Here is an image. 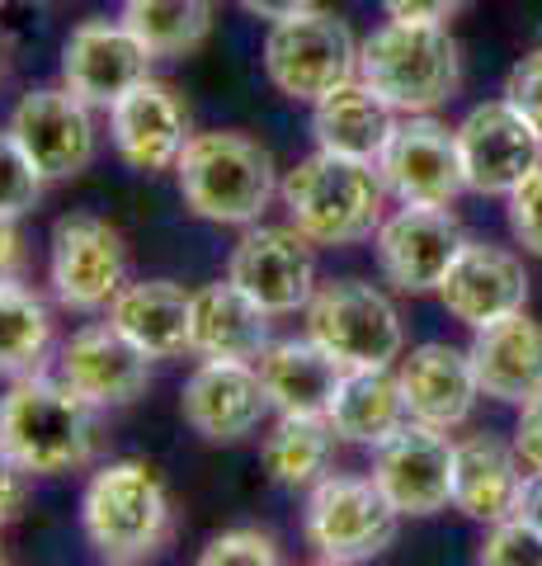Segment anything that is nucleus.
Wrapping results in <instances>:
<instances>
[{"label": "nucleus", "mask_w": 542, "mask_h": 566, "mask_svg": "<svg viewBox=\"0 0 542 566\" xmlns=\"http://www.w3.org/2000/svg\"><path fill=\"white\" fill-rule=\"evenodd\" d=\"M174 524L170 495L147 463H104L81 495V528L85 543L95 547L104 562H147L166 547Z\"/></svg>", "instance_id": "obj_5"}, {"label": "nucleus", "mask_w": 542, "mask_h": 566, "mask_svg": "<svg viewBox=\"0 0 542 566\" xmlns=\"http://www.w3.org/2000/svg\"><path fill=\"white\" fill-rule=\"evenodd\" d=\"M396 505L378 491L373 476L326 472L317 486H307L302 534L317 562L354 566L382 557L396 543Z\"/></svg>", "instance_id": "obj_7"}, {"label": "nucleus", "mask_w": 542, "mask_h": 566, "mask_svg": "<svg viewBox=\"0 0 542 566\" xmlns=\"http://www.w3.org/2000/svg\"><path fill=\"white\" fill-rule=\"evenodd\" d=\"M203 566H274L278 562V543L259 528H226L199 553Z\"/></svg>", "instance_id": "obj_34"}, {"label": "nucleus", "mask_w": 542, "mask_h": 566, "mask_svg": "<svg viewBox=\"0 0 542 566\" xmlns=\"http://www.w3.org/2000/svg\"><path fill=\"white\" fill-rule=\"evenodd\" d=\"M336 439L340 434L330 430L326 416H278L274 430L265 434V444H259V463H265L269 482L288 491L317 486L330 468Z\"/></svg>", "instance_id": "obj_29"}, {"label": "nucleus", "mask_w": 542, "mask_h": 566, "mask_svg": "<svg viewBox=\"0 0 542 566\" xmlns=\"http://www.w3.org/2000/svg\"><path fill=\"white\" fill-rule=\"evenodd\" d=\"M278 199L288 208V222L311 245L369 241L387 218V185H382L378 166L321 147L284 175Z\"/></svg>", "instance_id": "obj_2"}, {"label": "nucleus", "mask_w": 542, "mask_h": 566, "mask_svg": "<svg viewBox=\"0 0 542 566\" xmlns=\"http://www.w3.org/2000/svg\"><path fill=\"white\" fill-rule=\"evenodd\" d=\"M0 449L29 476L76 472L99 449V406L47 374H24L0 397Z\"/></svg>", "instance_id": "obj_1"}, {"label": "nucleus", "mask_w": 542, "mask_h": 566, "mask_svg": "<svg viewBox=\"0 0 542 566\" xmlns=\"http://www.w3.org/2000/svg\"><path fill=\"white\" fill-rule=\"evenodd\" d=\"M180 411L189 430L203 434L208 444H236L259 430L274 406L259 382V368L246 359H203L194 374L184 378Z\"/></svg>", "instance_id": "obj_17"}, {"label": "nucleus", "mask_w": 542, "mask_h": 566, "mask_svg": "<svg viewBox=\"0 0 542 566\" xmlns=\"http://www.w3.org/2000/svg\"><path fill=\"white\" fill-rule=\"evenodd\" d=\"M255 368L278 416H326L336 382L344 374L311 335H302V340H269Z\"/></svg>", "instance_id": "obj_26"}, {"label": "nucleus", "mask_w": 542, "mask_h": 566, "mask_svg": "<svg viewBox=\"0 0 542 566\" xmlns=\"http://www.w3.org/2000/svg\"><path fill=\"white\" fill-rule=\"evenodd\" d=\"M519 449L500 444L496 434H467L453 444V510L477 524H500L519 510L523 472Z\"/></svg>", "instance_id": "obj_24"}, {"label": "nucleus", "mask_w": 542, "mask_h": 566, "mask_svg": "<svg viewBox=\"0 0 542 566\" xmlns=\"http://www.w3.org/2000/svg\"><path fill=\"white\" fill-rule=\"evenodd\" d=\"M467 354L481 397L523 406L533 392H542V326L533 316L510 312L491 326H477Z\"/></svg>", "instance_id": "obj_23"}, {"label": "nucleus", "mask_w": 542, "mask_h": 566, "mask_svg": "<svg viewBox=\"0 0 542 566\" xmlns=\"http://www.w3.org/2000/svg\"><path fill=\"white\" fill-rule=\"evenodd\" d=\"M317 0H241V10L246 14H255V20H288V14H302V10H311Z\"/></svg>", "instance_id": "obj_42"}, {"label": "nucleus", "mask_w": 542, "mask_h": 566, "mask_svg": "<svg viewBox=\"0 0 542 566\" xmlns=\"http://www.w3.org/2000/svg\"><path fill=\"white\" fill-rule=\"evenodd\" d=\"M57 378L99 411H114L147 392L151 359L114 322H91L57 349Z\"/></svg>", "instance_id": "obj_18"}, {"label": "nucleus", "mask_w": 542, "mask_h": 566, "mask_svg": "<svg viewBox=\"0 0 542 566\" xmlns=\"http://www.w3.org/2000/svg\"><path fill=\"white\" fill-rule=\"evenodd\" d=\"M392 128H396V114L359 76H349L344 85H336L330 95L311 104V137H317L321 151H336V156H354V161L378 166Z\"/></svg>", "instance_id": "obj_27"}, {"label": "nucleus", "mask_w": 542, "mask_h": 566, "mask_svg": "<svg viewBox=\"0 0 542 566\" xmlns=\"http://www.w3.org/2000/svg\"><path fill=\"white\" fill-rule=\"evenodd\" d=\"M52 354V312L24 283L0 293V378L43 374Z\"/></svg>", "instance_id": "obj_31"}, {"label": "nucleus", "mask_w": 542, "mask_h": 566, "mask_svg": "<svg viewBox=\"0 0 542 566\" xmlns=\"http://www.w3.org/2000/svg\"><path fill=\"white\" fill-rule=\"evenodd\" d=\"M109 137H114V151L124 156V166L156 175L180 161L184 142L194 133H189V109L174 95V85L147 76L109 109Z\"/></svg>", "instance_id": "obj_20"}, {"label": "nucleus", "mask_w": 542, "mask_h": 566, "mask_svg": "<svg viewBox=\"0 0 542 566\" xmlns=\"http://www.w3.org/2000/svg\"><path fill=\"white\" fill-rule=\"evenodd\" d=\"M151 57H184L213 29V0H124L118 10Z\"/></svg>", "instance_id": "obj_30"}, {"label": "nucleus", "mask_w": 542, "mask_h": 566, "mask_svg": "<svg viewBox=\"0 0 542 566\" xmlns=\"http://www.w3.org/2000/svg\"><path fill=\"white\" fill-rule=\"evenodd\" d=\"M458 156L471 193L510 199V193L542 166V133L510 99L477 104L458 123Z\"/></svg>", "instance_id": "obj_11"}, {"label": "nucleus", "mask_w": 542, "mask_h": 566, "mask_svg": "<svg viewBox=\"0 0 542 566\" xmlns=\"http://www.w3.org/2000/svg\"><path fill=\"white\" fill-rule=\"evenodd\" d=\"M226 279L241 293H251L269 316H288L311 303L317 293V255L297 227H246V237L232 245Z\"/></svg>", "instance_id": "obj_13"}, {"label": "nucleus", "mask_w": 542, "mask_h": 566, "mask_svg": "<svg viewBox=\"0 0 542 566\" xmlns=\"http://www.w3.org/2000/svg\"><path fill=\"white\" fill-rule=\"evenodd\" d=\"M387 10V20H434V24H448L467 0H378Z\"/></svg>", "instance_id": "obj_39"}, {"label": "nucleus", "mask_w": 542, "mask_h": 566, "mask_svg": "<svg viewBox=\"0 0 542 566\" xmlns=\"http://www.w3.org/2000/svg\"><path fill=\"white\" fill-rule=\"evenodd\" d=\"M0 6H6V0H0Z\"/></svg>", "instance_id": "obj_44"}, {"label": "nucleus", "mask_w": 542, "mask_h": 566, "mask_svg": "<svg viewBox=\"0 0 542 566\" xmlns=\"http://www.w3.org/2000/svg\"><path fill=\"white\" fill-rule=\"evenodd\" d=\"M20 274H24V237L14 218H0V293L14 289Z\"/></svg>", "instance_id": "obj_40"}, {"label": "nucleus", "mask_w": 542, "mask_h": 566, "mask_svg": "<svg viewBox=\"0 0 542 566\" xmlns=\"http://www.w3.org/2000/svg\"><path fill=\"white\" fill-rule=\"evenodd\" d=\"M514 515L542 534V468H533L529 476H523V491H519V510H514Z\"/></svg>", "instance_id": "obj_41"}, {"label": "nucleus", "mask_w": 542, "mask_h": 566, "mask_svg": "<svg viewBox=\"0 0 542 566\" xmlns=\"http://www.w3.org/2000/svg\"><path fill=\"white\" fill-rule=\"evenodd\" d=\"M514 449L529 468H542V392H533L523 401L519 424H514Z\"/></svg>", "instance_id": "obj_38"}, {"label": "nucleus", "mask_w": 542, "mask_h": 566, "mask_svg": "<svg viewBox=\"0 0 542 566\" xmlns=\"http://www.w3.org/2000/svg\"><path fill=\"white\" fill-rule=\"evenodd\" d=\"M265 76L278 95L317 104L349 76H359V43L349 24L330 10H302L274 20L265 33Z\"/></svg>", "instance_id": "obj_8"}, {"label": "nucleus", "mask_w": 542, "mask_h": 566, "mask_svg": "<svg viewBox=\"0 0 542 566\" xmlns=\"http://www.w3.org/2000/svg\"><path fill=\"white\" fill-rule=\"evenodd\" d=\"M24 501H29V472L0 449V528H10L24 515Z\"/></svg>", "instance_id": "obj_37"}, {"label": "nucleus", "mask_w": 542, "mask_h": 566, "mask_svg": "<svg viewBox=\"0 0 542 566\" xmlns=\"http://www.w3.org/2000/svg\"><path fill=\"white\" fill-rule=\"evenodd\" d=\"M510 232L523 251L542 260V166L510 193Z\"/></svg>", "instance_id": "obj_35"}, {"label": "nucleus", "mask_w": 542, "mask_h": 566, "mask_svg": "<svg viewBox=\"0 0 542 566\" xmlns=\"http://www.w3.org/2000/svg\"><path fill=\"white\" fill-rule=\"evenodd\" d=\"M0 562H6V553H0Z\"/></svg>", "instance_id": "obj_43"}, {"label": "nucleus", "mask_w": 542, "mask_h": 566, "mask_svg": "<svg viewBox=\"0 0 542 566\" xmlns=\"http://www.w3.org/2000/svg\"><path fill=\"white\" fill-rule=\"evenodd\" d=\"M189 303H194V293H184L180 283L137 279L124 283L104 312L147 359H174L189 349Z\"/></svg>", "instance_id": "obj_25"}, {"label": "nucleus", "mask_w": 542, "mask_h": 566, "mask_svg": "<svg viewBox=\"0 0 542 566\" xmlns=\"http://www.w3.org/2000/svg\"><path fill=\"white\" fill-rule=\"evenodd\" d=\"M307 312V335L340 368H392L406 349V331L392 297L363 279L317 283Z\"/></svg>", "instance_id": "obj_6"}, {"label": "nucleus", "mask_w": 542, "mask_h": 566, "mask_svg": "<svg viewBox=\"0 0 542 566\" xmlns=\"http://www.w3.org/2000/svg\"><path fill=\"white\" fill-rule=\"evenodd\" d=\"M359 81L392 114H434L463 85L458 39L434 20H387L359 43Z\"/></svg>", "instance_id": "obj_3"}, {"label": "nucleus", "mask_w": 542, "mask_h": 566, "mask_svg": "<svg viewBox=\"0 0 542 566\" xmlns=\"http://www.w3.org/2000/svg\"><path fill=\"white\" fill-rule=\"evenodd\" d=\"M373 482L401 520H425L453 505V439L439 424L406 420L373 444Z\"/></svg>", "instance_id": "obj_9"}, {"label": "nucleus", "mask_w": 542, "mask_h": 566, "mask_svg": "<svg viewBox=\"0 0 542 566\" xmlns=\"http://www.w3.org/2000/svg\"><path fill=\"white\" fill-rule=\"evenodd\" d=\"M504 99L542 133V48L523 52V57L510 66V76H504Z\"/></svg>", "instance_id": "obj_36"}, {"label": "nucleus", "mask_w": 542, "mask_h": 566, "mask_svg": "<svg viewBox=\"0 0 542 566\" xmlns=\"http://www.w3.org/2000/svg\"><path fill=\"white\" fill-rule=\"evenodd\" d=\"M463 227L448 208L429 203H401L396 212L382 218L373 232L378 270L387 274L392 289L401 293H439L448 264L463 251Z\"/></svg>", "instance_id": "obj_14"}, {"label": "nucleus", "mask_w": 542, "mask_h": 566, "mask_svg": "<svg viewBox=\"0 0 542 566\" xmlns=\"http://www.w3.org/2000/svg\"><path fill=\"white\" fill-rule=\"evenodd\" d=\"M378 175L396 203L448 208L467 189L458 128H444L434 114H401L378 156Z\"/></svg>", "instance_id": "obj_10"}, {"label": "nucleus", "mask_w": 542, "mask_h": 566, "mask_svg": "<svg viewBox=\"0 0 542 566\" xmlns=\"http://www.w3.org/2000/svg\"><path fill=\"white\" fill-rule=\"evenodd\" d=\"M269 322L274 316L251 293H241L232 279L203 283V289H194V303H189V354L255 364L274 340Z\"/></svg>", "instance_id": "obj_22"}, {"label": "nucleus", "mask_w": 542, "mask_h": 566, "mask_svg": "<svg viewBox=\"0 0 542 566\" xmlns=\"http://www.w3.org/2000/svg\"><path fill=\"white\" fill-rule=\"evenodd\" d=\"M396 382H401V397H406V416L439 424V430L463 424L481 397L477 374H471V354L444 340L411 349L396 368Z\"/></svg>", "instance_id": "obj_21"}, {"label": "nucleus", "mask_w": 542, "mask_h": 566, "mask_svg": "<svg viewBox=\"0 0 542 566\" xmlns=\"http://www.w3.org/2000/svg\"><path fill=\"white\" fill-rule=\"evenodd\" d=\"M486 566H542V534L529 528L519 515L491 524V534H486L481 553H477Z\"/></svg>", "instance_id": "obj_33"}, {"label": "nucleus", "mask_w": 542, "mask_h": 566, "mask_svg": "<svg viewBox=\"0 0 542 566\" xmlns=\"http://www.w3.org/2000/svg\"><path fill=\"white\" fill-rule=\"evenodd\" d=\"M6 128L14 133V142L24 147V156L33 161V170L43 180H72L85 166L95 161V118L91 104L81 95H72L66 85H43V91H29L20 104L10 109Z\"/></svg>", "instance_id": "obj_15"}, {"label": "nucleus", "mask_w": 542, "mask_h": 566, "mask_svg": "<svg viewBox=\"0 0 542 566\" xmlns=\"http://www.w3.org/2000/svg\"><path fill=\"white\" fill-rule=\"evenodd\" d=\"M174 175L184 208L217 227L259 222L278 193L269 151L246 133H194L174 161Z\"/></svg>", "instance_id": "obj_4"}, {"label": "nucleus", "mask_w": 542, "mask_h": 566, "mask_svg": "<svg viewBox=\"0 0 542 566\" xmlns=\"http://www.w3.org/2000/svg\"><path fill=\"white\" fill-rule=\"evenodd\" d=\"M128 251L124 237L95 212H72L52 227L47 279L66 312H104L109 297L124 289Z\"/></svg>", "instance_id": "obj_12"}, {"label": "nucleus", "mask_w": 542, "mask_h": 566, "mask_svg": "<svg viewBox=\"0 0 542 566\" xmlns=\"http://www.w3.org/2000/svg\"><path fill=\"white\" fill-rule=\"evenodd\" d=\"M151 52L124 20H85L62 48V85L91 109H114L137 81L151 76Z\"/></svg>", "instance_id": "obj_16"}, {"label": "nucleus", "mask_w": 542, "mask_h": 566, "mask_svg": "<svg viewBox=\"0 0 542 566\" xmlns=\"http://www.w3.org/2000/svg\"><path fill=\"white\" fill-rule=\"evenodd\" d=\"M330 430L349 444H382L396 424H406V397L392 368H344L336 397L326 406Z\"/></svg>", "instance_id": "obj_28"}, {"label": "nucleus", "mask_w": 542, "mask_h": 566, "mask_svg": "<svg viewBox=\"0 0 542 566\" xmlns=\"http://www.w3.org/2000/svg\"><path fill=\"white\" fill-rule=\"evenodd\" d=\"M439 303L453 322L463 326H491L500 316L523 312L529 303V270L514 251L491 241H463L458 260L448 264V274L439 283Z\"/></svg>", "instance_id": "obj_19"}, {"label": "nucleus", "mask_w": 542, "mask_h": 566, "mask_svg": "<svg viewBox=\"0 0 542 566\" xmlns=\"http://www.w3.org/2000/svg\"><path fill=\"white\" fill-rule=\"evenodd\" d=\"M43 175L33 170V161L24 156V147L14 142V133H0V218H24V212L39 203L43 193Z\"/></svg>", "instance_id": "obj_32"}]
</instances>
